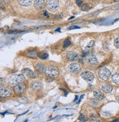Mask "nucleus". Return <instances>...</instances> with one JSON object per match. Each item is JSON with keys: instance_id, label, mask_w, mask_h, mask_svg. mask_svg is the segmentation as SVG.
<instances>
[{"instance_id": "11", "label": "nucleus", "mask_w": 119, "mask_h": 122, "mask_svg": "<svg viewBox=\"0 0 119 122\" xmlns=\"http://www.w3.org/2000/svg\"><path fill=\"white\" fill-rule=\"evenodd\" d=\"M22 73L23 75L26 76L27 77L30 78H35V77H36L35 73L32 70H31L29 69V68H24V70H22Z\"/></svg>"}, {"instance_id": "4", "label": "nucleus", "mask_w": 119, "mask_h": 122, "mask_svg": "<svg viewBox=\"0 0 119 122\" xmlns=\"http://www.w3.org/2000/svg\"><path fill=\"white\" fill-rule=\"evenodd\" d=\"M99 77L101 78L102 80L107 81V80H108L109 78H110L111 73H110V71L107 68L103 67V68L99 70Z\"/></svg>"}, {"instance_id": "5", "label": "nucleus", "mask_w": 119, "mask_h": 122, "mask_svg": "<svg viewBox=\"0 0 119 122\" xmlns=\"http://www.w3.org/2000/svg\"><path fill=\"white\" fill-rule=\"evenodd\" d=\"M25 90H26V85L23 82L19 83L13 87V91L17 95H22V93L25 92Z\"/></svg>"}, {"instance_id": "15", "label": "nucleus", "mask_w": 119, "mask_h": 122, "mask_svg": "<svg viewBox=\"0 0 119 122\" xmlns=\"http://www.w3.org/2000/svg\"><path fill=\"white\" fill-rule=\"evenodd\" d=\"M18 3L24 7H28L32 3V0H18Z\"/></svg>"}, {"instance_id": "2", "label": "nucleus", "mask_w": 119, "mask_h": 122, "mask_svg": "<svg viewBox=\"0 0 119 122\" xmlns=\"http://www.w3.org/2000/svg\"><path fill=\"white\" fill-rule=\"evenodd\" d=\"M59 70L57 67L55 66H48L46 68L45 70V74L47 77L50 78H55L59 76Z\"/></svg>"}, {"instance_id": "29", "label": "nucleus", "mask_w": 119, "mask_h": 122, "mask_svg": "<svg viewBox=\"0 0 119 122\" xmlns=\"http://www.w3.org/2000/svg\"><path fill=\"white\" fill-rule=\"evenodd\" d=\"M3 80H4V79H3V78H1V84H2V83H3Z\"/></svg>"}, {"instance_id": "13", "label": "nucleus", "mask_w": 119, "mask_h": 122, "mask_svg": "<svg viewBox=\"0 0 119 122\" xmlns=\"http://www.w3.org/2000/svg\"><path fill=\"white\" fill-rule=\"evenodd\" d=\"M30 87L33 90H40L43 87V84L40 81H32L31 82L30 84Z\"/></svg>"}, {"instance_id": "26", "label": "nucleus", "mask_w": 119, "mask_h": 122, "mask_svg": "<svg viewBox=\"0 0 119 122\" xmlns=\"http://www.w3.org/2000/svg\"><path fill=\"white\" fill-rule=\"evenodd\" d=\"M47 82H50V81H53V78H50V77H48V78L46 79Z\"/></svg>"}, {"instance_id": "1", "label": "nucleus", "mask_w": 119, "mask_h": 122, "mask_svg": "<svg viewBox=\"0 0 119 122\" xmlns=\"http://www.w3.org/2000/svg\"><path fill=\"white\" fill-rule=\"evenodd\" d=\"M24 81H25V77L22 74H16V75H13L9 79V84L10 85L14 87L15 85L22 83Z\"/></svg>"}, {"instance_id": "25", "label": "nucleus", "mask_w": 119, "mask_h": 122, "mask_svg": "<svg viewBox=\"0 0 119 122\" xmlns=\"http://www.w3.org/2000/svg\"><path fill=\"white\" fill-rule=\"evenodd\" d=\"M76 4H77L78 6H81L82 4V2L81 0H76Z\"/></svg>"}, {"instance_id": "16", "label": "nucleus", "mask_w": 119, "mask_h": 122, "mask_svg": "<svg viewBox=\"0 0 119 122\" xmlns=\"http://www.w3.org/2000/svg\"><path fill=\"white\" fill-rule=\"evenodd\" d=\"M35 69H36V70L38 72H39V73H44V72H45V70H46L45 66L44 65V64H40V63H38V64H36Z\"/></svg>"}, {"instance_id": "8", "label": "nucleus", "mask_w": 119, "mask_h": 122, "mask_svg": "<svg viewBox=\"0 0 119 122\" xmlns=\"http://www.w3.org/2000/svg\"><path fill=\"white\" fill-rule=\"evenodd\" d=\"M85 61L89 63V64H96L99 63L98 61V59L96 57L93 55V54H88L85 57Z\"/></svg>"}, {"instance_id": "18", "label": "nucleus", "mask_w": 119, "mask_h": 122, "mask_svg": "<svg viewBox=\"0 0 119 122\" xmlns=\"http://www.w3.org/2000/svg\"><path fill=\"white\" fill-rule=\"evenodd\" d=\"M112 79H113V81L116 84H119V73H115L113 76L112 77Z\"/></svg>"}, {"instance_id": "6", "label": "nucleus", "mask_w": 119, "mask_h": 122, "mask_svg": "<svg viewBox=\"0 0 119 122\" xmlns=\"http://www.w3.org/2000/svg\"><path fill=\"white\" fill-rule=\"evenodd\" d=\"M81 76L82 78H84L85 81L88 82H91L94 79V75L93 73L90 71H85L81 74Z\"/></svg>"}, {"instance_id": "10", "label": "nucleus", "mask_w": 119, "mask_h": 122, "mask_svg": "<svg viewBox=\"0 0 119 122\" xmlns=\"http://www.w3.org/2000/svg\"><path fill=\"white\" fill-rule=\"evenodd\" d=\"M66 57L69 61H76L78 59V54L74 51H68L66 53Z\"/></svg>"}, {"instance_id": "21", "label": "nucleus", "mask_w": 119, "mask_h": 122, "mask_svg": "<svg viewBox=\"0 0 119 122\" xmlns=\"http://www.w3.org/2000/svg\"><path fill=\"white\" fill-rule=\"evenodd\" d=\"M18 102H21V103H23V104H25L27 102V99L25 98V97H22V98H20L18 99Z\"/></svg>"}, {"instance_id": "9", "label": "nucleus", "mask_w": 119, "mask_h": 122, "mask_svg": "<svg viewBox=\"0 0 119 122\" xmlns=\"http://www.w3.org/2000/svg\"><path fill=\"white\" fill-rule=\"evenodd\" d=\"M11 94H12V92L8 88L4 87H1V88H0V96H1L2 98L10 97Z\"/></svg>"}, {"instance_id": "28", "label": "nucleus", "mask_w": 119, "mask_h": 122, "mask_svg": "<svg viewBox=\"0 0 119 122\" xmlns=\"http://www.w3.org/2000/svg\"><path fill=\"white\" fill-rule=\"evenodd\" d=\"M3 0H1V8L3 9Z\"/></svg>"}, {"instance_id": "12", "label": "nucleus", "mask_w": 119, "mask_h": 122, "mask_svg": "<svg viewBox=\"0 0 119 122\" xmlns=\"http://www.w3.org/2000/svg\"><path fill=\"white\" fill-rule=\"evenodd\" d=\"M34 6L38 10H43L45 8V2L44 0H35L34 2Z\"/></svg>"}, {"instance_id": "31", "label": "nucleus", "mask_w": 119, "mask_h": 122, "mask_svg": "<svg viewBox=\"0 0 119 122\" xmlns=\"http://www.w3.org/2000/svg\"><path fill=\"white\" fill-rule=\"evenodd\" d=\"M93 1H99V0H93Z\"/></svg>"}, {"instance_id": "22", "label": "nucleus", "mask_w": 119, "mask_h": 122, "mask_svg": "<svg viewBox=\"0 0 119 122\" xmlns=\"http://www.w3.org/2000/svg\"><path fill=\"white\" fill-rule=\"evenodd\" d=\"M114 45L116 48H119V37L116 38L114 41Z\"/></svg>"}, {"instance_id": "27", "label": "nucleus", "mask_w": 119, "mask_h": 122, "mask_svg": "<svg viewBox=\"0 0 119 122\" xmlns=\"http://www.w3.org/2000/svg\"><path fill=\"white\" fill-rule=\"evenodd\" d=\"M44 16H46V17H48V13H47V12H46V11H44Z\"/></svg>"}, {"instance_id": "23", "label": "nucleus", "mask_w": 119, "mask_h": 122, "mask_svg": "<svg viewBox=\"0 0 119 122\" xmlns=\"http://www.w3.org/2000/svg\"><path fill=\"white\" fill-rule=\"evenodd\" d=\"M70 45H71V41H70L68 39H66V40L64 41L63 45H64V47H65V48H66V47H68Z\"/></svg>"}, {"instance_id": "24", "label": "nucleus", "mask_w": 119, "mask_h": 122, "mask_svg": "<svg viewBox=\"0 0 119 122\" xmlns=\"http://www.w3.org/2000/svg\"><path fill=\"white\" fill-rule=\"evenodd\" d=\"M79 120L81 121H86V118H85V116H84L83 114H81L80 116H79Z\"/></svg>"}, {"instance_id": "3", "label": "nucleus", "mask_w": 119, "mask_h": 122, "mask_svg": "<svg viewBox=\"0 0 119 122\" xmlns=\"http://www.w3.org/2000/svg\"><path fill=\"white\" fill-rule=\"evenodd\" d=\"M46 6L48 10L52 12L56 11L59 8V1L58 0H47Z\"/></svg>"}, {"instance_id": "7", "label": "nucleus", "mask_w": 119, "mask_h": 122, "mask_svg": "<svg viewBox=\"0 0 119 122\" xmlns=\"http://www.w3.org/2000/svg\"><path fill=\"white\" fill-rule=\"evenodd\" d=\"M68 70L70 72H71V73H78L79 71H80L81 67H80L79 64H77V63H72L68 66Z\"/></svg>"}, {"instance_id": "17", "label": "nucleus", "mask_w": 119, "mask_h": 122, "mask_svg": "<svg viewBox=\"0 0 119 122\" xmlns=\"http://www.w3.org/2000/svg\"><path fill=\"white\" fill-rule=\"evenodd\" d=\"M102 90L106 93H110L112 92V90H113V87H112L111 85H109V84L103 85L102 86Z\"/></svg>"}, {"instance_id": "20", "label": "nucleus", "mask_w": 119, "mask_h": 122, "mask_svg": "<svg viewBox=\"0 0 119 122\" xmlns=\"http://www.w3.org/2000/svg\"><path fill=\"white\" fill-rule=\"evenodd\" d=\"M89 9V5L88 3H84L82 5V10L83 11H85Z\"/></svg>"}, {"instance_id": "14", "label": "nucleus", "mask_w": 119, "mask_h": 122, "mask_svg": "<svg viewBox=\"0 0 119 122\" xmlns=\"http://www.w3.org/2000/svg\"><path fill=\"white\" fill-rule=\"evenodd\" d=\"M93 96H94V97L97 100H99V101H101V100H103L104 98V94H103V93L101 91H99V90H96V91H94Z\"/></svg>"}, {"instance_id": "30", "label": "nucleus", "mask_w": 119, "mask_h": 122, "mask_svg": "<svg viewBox=\"0 0 119 122\" xmlns=\"http://www.w3.org/2000/svg\"><path fill=\"white\" fill-rule=\"evenodd\" d=\"M114 2H119V0H113Z\"/></svg>"}, {"instance_id": "19", "label": "nucleus", "mask_w": 119, "mask_h": 122, "mask_svg": "<svg viewBox=\"0 0 119 122\" xmlns=\"http://www.w3.org/2000/svg\"><path fill=\"white\" fill-rule=\"evenodd\" d=\"M38 56H39V58L41 59H46L48 58V55L47 53L42 52V53H40L38 55Z\"/></svg>"}]
</instances>
